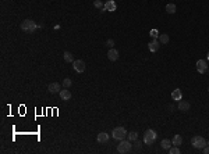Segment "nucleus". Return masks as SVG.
Here are the masks:
<instances>
[{"label":"nucleus","mask_w":209,"mask_h":154,"mask_svg":"<svg viewBox=\"0 0 209 154\" xmlns=\"http://www.w3.org/2000/svg\"><path fill=\"white\" fill-rule=\"evenodd\" d=\"M93 6H95L96 9H103V6H105V4H103L101 0H95V1H93Z\"/></svg>","instance_id":"nucleus-25"},{"label":"nucleus","mask_w":209,"mask_h":154,"mask_svg":"<svg viewBox=\"0 0 209 154\" xmlns=\"http://www.w3.org/2000/svg\"><path fill=\"white\" fill-rule=\"evenodd\" d=\"M141 145H142V143H141V142H140L138 139H137V140H135V149H140V147H141Z\"/></svg>","instance_id":"nucleus-27"},{"label":"nucleus","mask_w":209,"mask_h":154,"mask_svg":"<svg viewBox=\"0 0 209 154\" xmlns=\"http://www.w3.org/2000/svg\"><path fill=\"white\" fill-rule=\"evenodd\" d=\"M96 140L99 143H106V142H109V135L106 132H101V133H98Z\"/></svg>","instance_id":"nucleus-14"},{"label":"nucleus","mask_w":209,"mask_h":154,"mask_svg":"<svg viewBox=\"0 0 209 154\" xmlns=\"http://www.w3.org/2000/svg\"><path fill=\"white\" fill-rule=\"evenodd\" d=\"M206 58H208V61H209V52H208V54H206Z\"/></svg>","instance_id":"nucleus-29"},{"label":"nucleus","mask_w":209,"mask_h":154,"mask_svg":"<svg viewBox=\"0 0 209 154\" xmlns=\"http://www.w3.org/2000/svg\"><path fill=\"white\" fill-rule=\"evenodd\" d=\"M127 136H128V140H130V142H135V140L138 139V133H137V132H131V133H127Z\"/></svg>","instance_id":"nucleus-22"},{"label":"nucleus","mask_w":209,"mask_h":154,"mask_svg":"<svg viewBox=\"0 0 209 154\" xmlns=\"http://www.w3.org/2000/svg\"><path fill=\"white\" fill-rule=\"evenodd\" d=\"M112 136L116 140H123L127 136L126 128H123V126H117V128H114V129H113V132H112Z\"/></svg>","instance_id":"nucleus-4"},{"label":"nucleus","mask_w":209,"mask_h":154,"mask_svg":"<svg viewBox=\"0 0 209 154\" xmlns=\"http://www.w3.org/2000/svg\"><path fill=\"white\" fill-rule=\"evenodd\" d=\"M63 57H64V61H66V63H74L73 53H70V52H64Z\"/></svg>","instance_id":"nucleus-19"},{"label":"nucleus","mask_w":209,"mask_h":154,"mask_svg":"<svg viewBox=\"0 0 209 154\" xmlns=\"http://www.w3.org/2000/svg\"><path fill=\"white\" fill-rule=\"evenodd\" d=\"M158 40L161 42V44H167L169 43V40H170V38H169V35L167 34H162V35H159Z\"/></svg>","instance_id":"nucleus-15"},{"label":"nucleus","mask_w":209,"mask_h":154,"mask_svg":"<svg viewBox=\"0 0 209 154\" xmlns=\"http://www.w3.org/2000/svg\"><path fill=\"white\" fill-rule=\"evenodd\" d=\"M190 103L185 100H180L179 101V111L181 112H187V111H190Z\"/></svg>","instance_id":"nucleus-10"},{"label":"nucleus","mask_w":209,"mask_h":154,"mask_svg":"<svg viewBox=\"0 0 209 154\" xmlns=\"http://www.w3.org/2000/svg\"><path fill=\"white\" fill-rule=\"evenodd\" d=\"M191 145L194 146L195 149H204L205 146L208 145V142L202 138V136H194L191 139Z\"/></svg>","instance_id":"nucleus-5"},{"label":"nucleus","mask_w":209,"mask_h":154,"mask_svg":"<svg viewBox=\"0 0 209 154\" xmlns=\"http://www.w3.org/2000/svg\"><path fill=\"white\" fill-rule=\"evenodd\" d=\"M73 68H74V69H75V72L82 74L84 71H85V68H87V65H85V63H84L82 60H74V63H73Z\"/></svg>","instance_id":"nucleus-6"},{"label":"nucleus","mask_w":209,"mask_h":154,"mask_svg":"<svg viewBox=\"0 0 209 154\" xmlns=\"http://www.w3.org/2000/svg\"><path fill=\"white\" fill-rule=\"evenodd\" d=\"M48 90L50 92V93H60V83H57V82H53V83H50L48 86Z\"/></svg>","instance_id":"nucleus-11"},{"label":"nucleus","mask_w":209,"mask_h":154,"mask_svg":"<svg viewBox=\"0 0 209 154\" xmlns=\"http://www.w3.org/2000/svg\"><path fill=\"white\" fill-rule=\"evenodd\" d=\"M156 139V132L153 129H148L145 130V133H144V143L148 146H151Z\"/></svg>","instance_id":"nucleus-2"},{"label":"nucleus","mask_w":209,"mask_h":154,"mask_svg":"<svg viewBox=\"0 0 209 154\" xmlns=\"http://www.w3.org/2000/svg\"><path fill=\"white\" fill-rule=\"evenodd\" d=\"M177 7H176L174 3H169V4H166V13L167 14H174Z\"/></svg>","instance_id":"nucleus-16"},{"label":"nucleus","mask_w":209,"mask_h":154,"mask_svg":"<svg viewBox=\"0 0 209 154\" xmlns=\"http://www.w3.org/2000/svg\"><path fill=\"white\" fill-rule=\"evenodd\" d=\"M202 150H204V153H205V154H209V147H206V146H205V147H204Z\"/></svg>","instance_id":"nucleus-28"},{"label":"nucleus","mask_w":209,"mask_h":154,"mask_svg":"<svg viewBox=\"0 0 209 154\" xmlns=\"http://www.w3.org/2000/svg\"><path fill=\"white\" fill-rule=\"evenodd\" d=\"M71 85H73V81H71L70 78H64L63 87H66V89H70V87H71Z\"/></svg>","instance_id":"nucleus-21"},{"label":"nucleus","mask_w":209,"mask_h":154,"mask_svg":"<svg viewBox=\"0 0 209 154\" xmlns=\"http://www.w3.org/2000/svg\"><path fill=\"white\" fill-rule=\"evenodd\" d=\"M169 153H170V154H180V149H179V146L170 147V149H169Z\"/></svg>","instance_id":"nucleus-23"},{"label":"nucleus","mask_w":209,"mask_h":154,"mask_svg":"<svg viewBox=\"0 0 209 154\" xmlns=\"http://www.w3.org/2000/svg\"><path fill=\"white\" fill-rule=\"evenodd\" d=\"M60 97H61V100L68 101L70 99H71V92L64 87V89H61V90H60Z\"/></svg>","instance_id":"nucleus-12"},{"label":"nucleus","mask_w":209,"mask_h":154,"mask_svg":"<svg viewBox=\"0 0 209 154\" xmlns=\"http://www.w3.org/2000/svg\"><path fill=\"white\" fill-rule=\"evenodd\" d=\"M131 149H132L131 142H130V140H124V139L120 140V145L117 146V151H119V153H121V154L128 153Z\"/></svg>","instance_id":"nucleus-3"},{"label":"nucleus","mask_w":209,"mask_h":154,"mask_svg":"<svg viewBox=\"0 0 209 154\" xmlns=\"http://www.w3.org/2000/svg\"><path fill=\"white\" fill-rule=\"evenodd\" d=\"M208 145H209V142H208Z\"/></svg>","instance_id":"nucleus-31"},{"label":"nucleus","mask_w":209,"mask_h":154,"mask_svg":"<svg viewBox=\"0 0 209 154\" xmlns=\"http://www.w3.org/2000/svg\"><path fill=\"white\" fill-rule=\"evenodd\" d=\"M149 35H151L153 39H158V38H159V32H158V29H151Z\"/></svg>","instance_id":"nucleus-24"},{"label":"nucleus","mask_w":209,"mask_h":154,"mask_svg":"<svg viewBox=\"0 0 209 154\" xmlns=\"http://www.w3.org/2000/svg\"><path fill=\"white\" fill-rule=\"evenodd\" d=\"M171 143L174 146H180L181 143H183V138H181V135H174V138H173V140H171Z\"/></svg>","instance_id":"nucleus-20"},{"label":"nucleus","mask_w":209,"mask_h":154,"mask_svg":"<svg viewBox=\"0 0 209 154\" xmlns=\"http://www.w3.org/2000/svg\"><path fill=\"white\" fill-rule=\"evenodd\" d=\"M208 71H209V67H208Z\"/></svg>","instance_id":"nucleus-30"},{"label":"nucleus","mask_w":209,"mask_h":154,"mask_svg":"<svg viewBox=\"0 0 209 154\" xmlns=\"http://www.w3.org/2000/svg\"><path fill=\"white\" fill-rule=\"evenodd\" d=\"M208 61H205V60H198L197 61V71L200 74H205L208 71Z\"/></svg>","instance_id":"nucleus-7"},{"label":"nucleus","mask_w":209,"mask_h":154,"mask_svg":"<svg viewBox=\"0 0 209 154\" xmlns=\"http://www.w3.org/2000/svg\"><path fill=\"white\" fill-rule=\"evenodd\" d=\"M116 9H117L116 3L113 0H109V1H106V4L103 6L102 11H116Z\"/></svg>","instance_id":"nucleus-9"},{"label":"nucleus","mask_w":209,"mask_h":154,"mask_svg":"<svg viewBox=\"0 0 209 154\" xmlns=\"http://www.w3.org/2000/svg\"><path fill=\"white\" fill-rule=\"evenodd\" d=\"M181 96H183V95H181L180 89H174V90H173V93H171V99H173V100L180 101L181 100Z\"/></svg>","instance_id":"nucleus-17"},{"label":"nucleus","mask_w":209,"mask_h":154,"mask_svg":"<svg viewBox=\"0 0 209 154\" xmlns=\"http://www.w3.org/2000/svg\"><path fill=\"white\" fill-rule=\"evenodd\" d=\"M20 28H21V31H22V32H27V34H32L35 29L38 28V25L35 24L32 19H24V21L21 22V25H20Z\"/></svg>","instance_id":"nucleus-1"},{"label":"nucleus","mask_w":209,"mask_h":154,"mask_svg":"<svg viewBox=\"0 0 209 154\" xmlns=\"http://www.w3.org/2000/svg\"><path fill=\"white\" fill-rule=\"evenodd\" d=\"M107 58L110 60V61H116L117 58H119V52H117L116 49H110L109 50V53H107Z\"/></svg>","instance_id":"nucleus-13"},{"label":"nucleus","mask_w":209,"mask_h":154,"mask_svg":"<svg viewBox=\"0 0 209 154\" xmlns=\"http://www.w3.org/2000/svg\"><path fill=\"white\" fill-rule=\"evenodd\" d=\"M159 47H161V42H159L158 39H153L152 42H149V43H148V49H149V52H152V53L158 52V50H159Z\"/></svg>","instance_id":"nucleus-8"},{"label":"nucleus","mask_w":209,"mask_h":154,"mask_svg":"<svg viewBox=\"0 0 209 154\" xmlns=\"http://www.w3.org/2000/svg\"><path fill=\"white\" fill-rule=\"evenodd\" d=\"M171 145H173V143H171L169 139H163L161 142V146H162V149H163V150H169L171 147Z\"/></svg>","instance_id":"nucleus-18"},{"label":"nucleus","mask_w":209,"mask_h":154,"mask_svg":"<svg viewBox=\"0 0 209 154\" xmlns=\"http://www.w3.org/2000/svg\"><path fill=\"white\" fill-rule=\"evenodd\" d=\"M106 46H107V47H110V49H112L113 46H114V40H113V39H109V40H107V42H106Z\"/></svg>","instance_id":"nucleus-26"}]
</instances>
